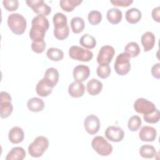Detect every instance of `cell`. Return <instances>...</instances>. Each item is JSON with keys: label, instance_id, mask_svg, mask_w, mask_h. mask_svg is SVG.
Listing matches in <instances>:
<instances>
[{"label": "cell", "instance_id": "6da1fadb", "mask_svg": "<svg viewBox=\"0 0 160 160\" xmlns=\"http://www.w3.org/2000/svg\"><path fill=\"white\" fill-rule=\"evenodd\" d=\"M32 27L29 31V37L32 42H40L44 40L46 32L49 28L48 19L44 15L38 14L32 20Z\"/></svg>", "mask_w": 160, "mask_h": 160}, {"label": "cell", "instance_id": "7a4b0ae2", "mask_svg": "<svg viewBox=\"0 0 160 160\" xmlns=\"http://www.w3.org/2000/svg\"><path fill=\"white\" fill-rule=\"evenodd\" d=\"M8 25L11 31L17 35L25 32L27 22L24 17L19 13H12L8 18Z\"/></svg>", "mask_w": 160, "mask_h": 160}, {"label": "cell", "instance_id": "3957f363", "mask_svg": "<svg viewBox=\"0 0 160 160\" xmlns=\"http://www.w3.org/2000/svg\"><path fill=\"white\" fill-rule=\"evenodd\" d=\"M49 147V140L47 138L38 136L28 146V152L33 158H39Z\"/></svg>", "mask_w": 160, "mask_h": 160}, {"label": "cell", "instance_id": "277c9868", "mask_svg": "<svg viewBox=\"0 0 160 160\" xmlns=\"http://www.w3.org/2000/svg\"><path fill=\"white\" fill-rule=\"evenodd\" d=\"M91 146L93 149L102 156L110 155L113 149L112 145L109 143L104 138L101 136H95L92 139Z\"/></svg>", "mask_w": 160, "mask_h": 160}, {"label": "cell", "instance_id": "5b68a950", "mask_svg": "<svg viewBox=\"0 0 160 160\" xmlns=\"http://www.w3.org/2000/svg\"><path fill=\"white\" fill-rule=\"evenodd\" d=\"M130 58L126 52L121 53L116 57L114 68L118 74L124 76L129 72L131 69Z\"/></svg>", "mask_w": 160, "mask_h": 160}, {"label": "cell", "instance_id": "8992f818", "mask_svg": "<svg viewBox=\"0 0 160 160\" xmlns=\"http://www.w3.org/2000/svg\"><path fill=\"white\" fill-rule=\"evenodd\" d=\"M69 56L72 59L88 62L92 59L93 53L91 51L83 49L79 46H72L69 48Z\"/></svg>", "mask_w": 160, "mask_h": 160}, {"label": "cell", "instance_id": "52a82bcc", "mask_svg": "<svg viewBox=\"0 0 160 160\" xmlns=\"http://www.w3.org/2000/svg\"><path fill=\"white\" fill-rule=\"evenodd\" d=\"M11 97L9 93L1 91L0 93V116L1 118L9 117L13 110Z\"/></svg>", "mask_w": 160, "mask_h": 160}, {"label": "cell", "instance_id": "ba28073f", "mask_svg": "<svg viewBox=\"0 0 160 160\" xmlns=\"http://www.w3.org/2000/svg\"><path fill=\"white\" fill-rule=\"evenodd\" d=\"M134 110L140 114H148L154 112L156 108L153 102L146 99L140 98L137 99L134 103Z\"/></svg>", "mask_w": 160, "mask_h": 160}, {"label": "cell", "instance_id": "9c48e42d", "mask_svg": "<svg viewBox=\"0 0 160 160\" xmlns=\"http://www.w3.org/2000/svg\"><path fill=\"white\" fill-rule=\"evenodd\" d=\"M115 54L114 48L110 45L101 47L97 56V62L99 64H109Z\"/></svg>", "mask_w": 160, "mask_h": 160}, {"label": "cell", "instance_id": "30bf717a", "mask_svg": "<svg viewBox=\"0 0 160 160\" xmlns=\"http://www.w3.org/2000/svg\"><path fill=\"white\" fill-rule=\"evenodd\" d=\"M26 4L32 11L38 14L44 16H48L51 12V8L42 0L26 1Z\"/></svg>", "mask_w": 160, "mask_h": 160}, {"label": "cell", "instance_id": "8fae6325", "mask_svg": "<svg viewBox=\"0 0 160 160\" xmlns=\"http://www.w3.org/2000/svg\"><path fill=\"white\" fill-rule=\"evenodd\" d=\"M84 126L86 132L93 135L99 131L101 127V122L99 118L96 115L91 114L85 118Z\"/></svg>", "mask_w": 160, "mask_h": 160}, {"label": "cell", "instance_id": "7c38bea8", "mask_svg": "<svg viewBox=\"0 0 160 160\" xmlns=\"http://www.w3.org/2000/svg\"><path fill=\"white\" fill-rule=\"evenodd\" d=\"M106 138L112 142H120L122 140L124 136L123 129L116 126H111L106 128L105 131Z\"/></svg>", "mask_w": 160, "mask_h": 160}, {"label": "cell", "instance_id": "4fadbf2b", "mask_svg": "<svg viewBox=\"0 0 160 160\" xmlns=\"http://www.w3.org/2000/svg\"><path fill=\"white\" fill-rule=\"evenodd\" d=\"M73 78L74 79L79 82L86 81L90 75V69L88 66L80 64L76 66L73 69Z\"/></svg>", "mask_w": 160, "mask_h": 160}, {"label": "cell", "instance_id": "5bb4252c", "mask_svg": "<svg viewBox=\"0 0 160 160\" xmlns=\"http://www.w3.org/2000/svg\"><path fill=\"white\" fill-rule=\"evenodd\" d=\"M157 135L156 130L154 128L144 126L141 128L139 132V137L142 141L152 142L155 140Z\"/></svg>", "mask_w": 160, "mask_h": 160}, {"label": "cell", "instance_id": "9a60e30c", "mask_svg": "<svg viewBox=\"0 0 160 160\" xmlns=\"http://www.w3.org/2000/svg\"><path fill=\"white\" fill-rule=\"evenodd\" d=\"M43 79L52 88L57 84L59 80L58 71L54 68H49L46 69Z\"/></svg>", "mask_w": 160, "mask_h": 160}, {"label": "cell", "instance_id": "2e32d148", "mask_svg": "<svg viewBox=\"0 0 160 160\" xmlns=\"http://www.w3.org/2000/svg\"><path fill=\"white\" fill-rule=\"evenodd\" d=\"M84 92L85 87L82 82L75 81L68 87V92L72 98H80L83 96Z\"/></svg>", "mask_w": 160, "mask_h": 160}, {"label": "cell", "instance_id": "e0dca14e", "mask_svg": "<svg viewBox=\"0 0 160 160\" xmlns=\"http://www.w3.org/2000/svg\"><path fill=\"white\" fill-rule=\"evenodd\" d=\"M141 41L144 48V51H149L151 50L154 46L156 42L155 36L152 32L147 31L142 35Z\"/></svg>", "mask_w": 160, "mask_h": 160}, {"label": "cell", "instance_id": "ac0fdd59", "mask_svg": "<svg viewBox=\"0 0 160 160\" xmlns=\"http://www.w3.org/2000/svg\"><path fill=\"white\" fill-rule=\"evenodd\" d=\"M9 140L13 144H18L22 142L24 138V131L22 128L18 126L12 128L8 134Z\"/></svg>", "mask_w": 160, "mask_h": 160}, {"label": "cell", "instance_id": "d6986e66", "mask_svg": "<svg viewBox=\"0 0 160 160\" xmlns=\"http://www.w3.org/2000/svg\"><path fill=\"white\" fill-rule=\"evenodd\" d=\"M102 89V83L97 79H91L87 83V91L91 96L99 94Z\"/></svg>", "mask_w": 160, "mask_h": 160}, {"label": "cell", "instance_id": "ffe728a7", "mask_svg": "<svg viewBox=\"0 0 160 160\" xmlns=\"http://www.w3.org/2000/svg\"><path fill=\"white\" fill-rule=\"evenodd\" d=\"M106 18L110 23L112 24H117L122 20V14L121 10L118 8H113L108 11Z\"/></svg>", "mask_w": 160, "mask_h": 160}, {"label": "cell", "instance_id": "44dd1931", "mask_svg": "<svg viewBox=\"0 0 160 160\" xmlns=\"http://www.w3.org/2000/svg\"><path fill=\"white\" fill-rule=\"evenodd\" d=\"M52 87L45 82L43 78L38 82L36 86V93L41 97H46L49 95L52 92Z\"/></svg>", "mask_w": 160, "mask_h": 160}, {"label": "cell", "instance_id": "7402d4cb", "mask_svg": "<svg viewBox=\"0 0 160 160\" xmlns=\"http://www.w3.org/2000/svg\"><path fill=\"white\" fill-rule=\"evenodd\" d=\"M27 106L29 110L32 112L41 111L44 108V102L42 99L39 98H32L29 99L27 102Z\"/></svg>", "mask_w": 160, "mask_h": 160}, {"label": "cell", "instance_id": "603a6c76", "mask_svg": "<svg viewBox=\"0 0 160 160\" xmlns=\"http://www.w3.org/2000/svg\"><path fill=\"white\" fill-rule=\"evenodd\" d=\"M26 151L21 147L13 148L7 154L6 160H22L26 157Z\"/></svg>", "mask_w": 160, "mask_h": 160}, {"label": "cell", "instance_id": "cb8c5ba5", "mask_svg": "<svg viewBox=\"0 0 160 160\" xmlns=\"http://www.w3.org/2000/svg\"><path fill=\"white\" fill-rule=\"evenodd\" d=\"M126 21L130 24H136L138 22L142 17L141 12L137 8H131L126 11L125 14Z\"/></svg>", "mask_w": 160, "mask_h": 160}, {"label": "cell", "instance_id": "d4e9b609", "mask_svg": "<svg viewBox=\"0 0 160 160\" xmlns=\"http://www.w3.org/2000/svg\"><path fill=\"white\" fill-rule=\"evenodd\" d=\"M52 21L55 29H63L68 26L66 16L61 12H57L53 16Z\"/></svg>", "mask_w": 160, "mask_h": 160}, {"label": "cell", "instance_id": "484cf974", "mask_svg": "<svg viewBox=\"0 0 160 160\" xmlns=\"http://www.w3.org/2000/svg\"><path fill=\"white\" fill-rule=\"evenodd\" d=\"M71 27L74 33L81 32L85 27L84 19L80 17H74L71 21Z\"/></svg>", "mask_w": 160, "mask_h": 160}, {"label": "cell", "instance_id": "4316f807", "mask_svg": "<svg viewBox=\"0 0 160 160\" xmlns=\"http://www.w3.org/2000/svg\"><path fill=\"white\" fill-rule=\"evenodd\" d=\"M79 43L82 46L91 49H93L96 46V40L91 35L84 34L80 38Z\"/></svg>", "mask_w": 160, "mask_h": 160}, {"label": "cell", "instance_id": "83f0119b", "mask_svg": "<svg viewBox=\"0 0 160 160\" xmlns=\"http://www.w3.org/2000/svg\"><path fill=\"white\" fill-rule=\"evenodd\" d=\"M82 2V0H61L59 4L62 10L66 12H71Z\"/></svg>", "mask_w": 160, "mask_h": 160}, {"label": "cell", "instance_id": "f1b7e54d", "mask_svg": "<svg viewBox=\"0 0 160 160\" xmlns=\"http://www.w3.org/2000/svg\"><path fill=\"white\" fill-rule=\"evenodd\" d=\"M139 154L144 158L150 159L155 156L156 151L154 146L149 144H145L140 148Z\"/></svg>", "mask_w": 160, "mask_h": 160}, {"label": "cell", "instance_id": "f546056e", "mask_svg": "<svg viewBox=\"0 0 160 160\" xmlns=\"http://www.w3.org/2000/svg\"><path fill=\"white\" fill-rule=\"evenodd\" d=\"M46 55L50 60L54 61H61L64 58V53L60 49L55 48H49L47 51Z\"/></svg>", "mask_w": 160, "mask_h": 160}, {"label": "cell", "instance_id": "4dcf8cb0", "mask_svg": "<svg viewBox=\"0 0 160 160\" xmlns=\"http://www.w3.org/2000/svg\"><path fill=\"white\" fill-rule=\"evenodd\" d=\"M124 52L127 53L130 58H135L139 55L140 48L137 42H130L125 46Z\"/></svg>", "mask_w": 160, "mask_h": 160}, {"label": "cell", "instance_id": "1f68e13d", "mask_svg": "<svg viewBox=\"0 0 160 160\" xmlns=\"http://www.w3.org/2000/svg\"><path fill=\"white\" fill-rule=\"evenodd\" d=\"M141 119L139 116L134 115L131 117L128 122V129L131 131H136L141 126Z\"/></svg>", "mask_w": 160, "mask_h": 160}, {"label": "cell", "instance_id": "d6a6232c", "mask_svg": "<svg viewBox=\"0 0 160 160\" xmlns=\"http://www.w3.org/2000/svg\"><path fill=\"white\" fill-rule=\"evenodd\" d=\"M88 19L91 25H97L102 20V14L98 11H91L88 13Z\"/></svg>", "mask_w": 160, "mask_h": 160}, {"label": "cell", "instance_id": "836d02e7", "mask_svg": "<svg viewBox=\"0 0 160 160\" xmlns=\"http://www.w3.org/2000/svg\"><path fill=\"white\" fill-rule=\"evenodd\" d=\"M111 72V69L109 64H99L96 69L98 76L102 79H106L109 77Z\"/></svg>", "mask_w": 160, "mask_h": 160}, {"label": "cell", "instance_id": "e575fe53", "mask_svg": "<svg viewBox=\"0 0 160 160\" xmlns=\"http://www.w3.org/2000/svg\"><path fill=\"white\" fill-rule=\"evenodd\" d=\"M143 118L144 121L148 123L154 124L159 121L160 113L158 109H156L154 112H151L148 114H144Z\"/></svg>", "mask_w": 160, "mask_h": 160}, {"label": "cell", "instance_id": "d590c367", "mask_svg": "<svg viewBox=\"0 0 160 160\" xmlns=\"http://www.w3.org/2000/svg\"><path fill=\"white\" fill-rule=\"evenodd\" d=\"M69 34V28L67 26L63 29H54V35L59 40H64L67 38Z\"/></svg>", "mask_w": 160, "mask_h": 160}, {"label": "cell", "instance_id": "8d00e7d4", "mask_svg": "<svg viewBox=\"0 0 160 160\" xmlns=\"http://www.w3.org/2000/svg\"><path fill=\"white\" fill-rule=\"evenodd\" d=\"M2 4L4 8L8 11H16L19 7V1L18 0H4Z\"/></svg>", "mask_w": 160, "mask_h": 160}, {"label": "cell", "instance_id": "74e56055", "mask_svg": "<svg viewBox=\"0 0 160 160\" xmlns=\"http://www.w3.org/2000/svg\"><path fill=\"white\" fill-rule=\"evenodd\" d=\"M46 46V44L44 40L40 42H32L31 43V49L36 53H42L44 51Z\"/></svg>", "mask_w": 160, "mask_h": 160}, {"label": "cell", "instance_id": "f35d334b", "mask_svg": "<svg viewBox=\"0 0 160 160\" xmlns=\"http://www.w3.org/2000/svg\"><path fill=\"white\" fill-rule=\"evenodd\" d=\"M110 2L115 6L128 7L133 2L132 0H111Z\"/></svg>", "mask_w": 160, "mask_h": 160}, {"label": "cell", "instance_id": "ab89813d", "mask_svg": "<svg viewBox=\"0 0 160 160\" xmlns=\"http://www.w3.org/2000/svg\"><path fill=\"white\" fill-rule=\"evenodd\" d=\"M160 63H156L151 68V74L154 78L159 79L160 78Z\"/></svg>", "mask_w": 160, "mask_h": 160}, {"label": "cell", "instance_id": "60d3db41", "mask_svg": "<svg viewBox=\"0 0 160 160\" xmlns=\"http://www.w3.org/2000/svg\"><path fill=\"white\" fill-rule=\"evenodd\" d=\"M152 17L154 21L158 22H160V16H159V7H156L154 8L151 12Z\"/></svg>", "mask_w": 160, "mask_h": 160}]
</instances>
